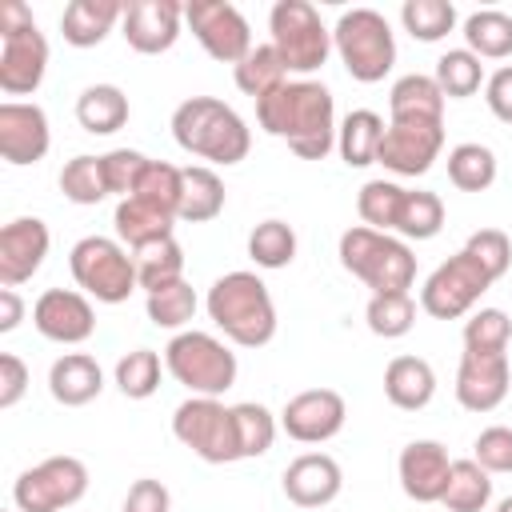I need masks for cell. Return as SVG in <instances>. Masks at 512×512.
Here are the masks:
<instances>
[{"mask_svg":"<svg viewBox=\"0 0 512 512\" xmlns=\"http://www.w3.org/2000/svg\"><path fill=\"white\" fill-rule=\"evenodd\" d=\"M256 124L284 140L300 160H324L336 148V100L320 80H284L256 100Z\"/></svg>","mask_w":512,"mask_h":512,"instance_id":"1","label":"cell"},{"mask_svg":"<svg viewBox=\"0 0 512 512\" xmlns=\"http://www.w3.org/2000/svg\"><path fill=\"white\" fill-rule=\"evenodd\" d=\"M204 308H208V320L240 348H264L280 324L268 284L248 268L216 276L204 296Z\"/></svg>","mask_w":512,"mask_h":512,"instance_id":"2","label":"cell"},{"mask_svg":"<svg viewBox=\"0 0 512 512\" xmlns=\"http://www.w3.org/2000/svg\"><path fill=\"white\" fill-rule=\"evenodd\" d=\"M172 140L188 152L200 156L208 164H240L252 148V128L244 124V116L216 100V96H188L176 104L172 112Z\"/></svg>","mask_w":512,"mask_h":512,"instance_id":"3","label":"cell"},{"mask_svg":"<svg viewBox=\"0 0 512 512\" xmlns=\"http://www.w3.org/2000/svg\"><path fill=\"white\" fill-rule=\"evenodd\" d=\"M336 252H340L344 272H352L364 288H372V296L408 292L416 284V256H412L408 240H400L392 232L352 224V228L340 232Z\"/></svg>","mask_w":512,"mask_h":512,"instance_id":"4","label":"cell"},{"mask_svg":"<svg viewBox=\"0 0 512 512\" xmlns=\"http://www.w3.org/2000/svg\"><path fill=\"white\" fill-rule=\"evenodd\" d=\"M48 72V40L24 0L0 4V92L32 96Z\"/></svg>","mask_w":512,"mask_h":512,"instance_id":"5","label":"cell"},{"mask_svg":"<svg viewBox=\"0 0 512 512\" xmlns=\"http://www.w3.org/2000/svg\"><path fill=\"white\" fill-rule=\"evenodd\" d=\"M332 52L360 84H380L396 64V36L384 12L376 8H348L332 28Z\"/></svg>","mask_w":512,"mask_h":512,"instance_id":"6","label":"cell"},{"mask_svg":"<svg viewBox=\"0 0 512 512\" xmlns=\"http://www.w3.org/2000/svg\"><path fill=\"white\" fill-rule=\"evenodd\" d=\"M164 368L176 384H184L192 396H224L236 384V352L216 340L212 332L184 328L164 348Z\"/></svg>","mask_w":512,"mask_h":512,"instance_id":"7","label":"cell"},{"mask_svg":"<svg viewBox=\"0 0 512 512\" xmlns=\"http://www.w3.org/2000/svg\"><path fill=\"white\" fill-rule=\"evenodd\" d=\"M268 36L288 76L296 80H308L332 56V28L320 20V12L308 0H276L268 12Z\"/></svg>","mask_w":512,"mask_h":512,"instance_id":"8","label":"cell"},{"mask_svg":"<svg viewBox=\"0 0 512 512\" xmlns=\"http://www.w3.org/2000/svg\"><path fill=\"white\" fill-rule=\"evenodd\" d=\"M68 272L76 288L96 300V304H124L140 284H136V264L132 252L116 236H84L68 252Z\"/></svg>","mask_w":512,"mask_h":512,"instance_id":"9","label":"cell"},{"mask_svg":"<svg viewBox=\"0 0 512 512\" xmlns=\"http://www.w3.org/2000/svg\"><path fill=\"white\" fill-rule=\"evenodd\" d=\"M172 436L204 464H236L240 460L236 416H232V404H224L220 396H188L184 404H176Z\"/></svg>","mask_w":512,"mask_h":512,"instance_id":"10","label":"cell"},{"mask_svg":"<svg viewBox=\"0 0 512 512\" xmlns=\"http://www.w3.org/2000/svg\"><path fill=\"white\" fill-rule=\"evenodd\" d=\"M88 492V464L80 456H48L24 468L12 484V508L20 512H64Z\"/></svg>","mask_w":512,"mask_h":512,"instance_id":"11","label":"cell"},{"mask_svg":"<svg viewBox=\"0 0 512 512\" xmlns=\"http://www.w3.org/2000/svg\"><path fill=\"white\" fill-rule=\"evenodd\" d=\"M496 280L480 268L476 256H468L464 248L456 256H448L444 264H436L420 288V308L432 320H460L468 312H476L480 296L492 288Z\"/></svg>","mask_w":512,"mask_h":512,"instance_id":"12","label":"cell"},{"mask_svg":"<svg viewBox=\"0 0 512 512\" xmlns=\"http://www.w3.org/2000/svg\"><path fill=\"white\" fill-rule=\"evenodd\" d=\"M184 24L192 28L196 44L220 60V64H240L256 44H252V28L244 20V12L228 0H188L184 4Z\"/></svg>","mask_w":512,"mask_h":512,"instance_id":"13","label":"cell"},{"mask_svg":"<svg viewBox=\"0 0 512 512\" xmlns=\"http://www.w3.org/2000/svg\"><path fill=\"white\" fill-rule=\"evenodd\" d=\"M444 148V120H388L380 156L392 176H424Z\"/></svg>","mask_w":512,"mask_h":512,"instance_id":"14","label":"cell"},{"mask_svg":"<svg viewBox=\"0 0 512 512\" xmlns=\"http://www.w3.org/2000/svg\"><path fill=\"white\" fill-rule=\"evenodd\" d=\"M348 420V404L336 388H304L280 408V428L296 444H328L340 436Z\"/></svg>","mask_w":512,"mask_h":512,"instance_id":"15","label":"cell"},{"mask_svg":"<svg viewBox=\"0 0 512 512\" xmlns=\"http://www.w3.org/2000/svg\"><path fill=\"white\" fill-rule=\"evenodd\" d=\"M32 324L52 344H84L96 332V308L80 288H48L32 304Z\"/></svg>","mask_w":512,"mask_h":512,"instance_id":"16","label":"cell"},{"mask_svg":"<svg viewBox=\"0 0 512 512\" xmlns=\"http://www.w3.org/2000/svg\"><path fill=\"white\" fill-rule=\"evenodd\" d=\"M180 28H184V4L176 0H128L124 4L120 36L140 56L168 52L180 40Z\"/></svg>","mask_w":512,"mask_h":512,"instance_id":"17","label":"cell"},{"mask_svg":"<svg viewBox=\"0 0 512 512\" xmlns=\"http://www.w3.org/2000/svg\"><path fill=\"white\" fill-rule=\"evenodd\" d=\"M52 232L40 216H16L0 228V288H20L44 268Z\"/></svg>","mask_w":512,"mask_h":512,"instance_id":"18","label":"cell"},{"mask_svg":"<svg viewBox=\"0 0 512 512\" xmlns=\"http://www.w3.org/2000/svg\"><path fill=\"white\" fill-rule=\"evenodd\" d=\"M512 384V364L508 352H476L464 348L460 368H456V400L468 412H492L504 404Z\"/></svg>","mask_w":512,"mask_h":512,"instance_id":"19","label":"cell"},{"mask_svg":"<svg viewBox=\"0 0 512 512\" xmlns=\"http://www.w3.org/2000/svg\"><path fill=\"white\" fill-rule=\"evenodd\" d=\"M52 148L48 112L28 100H4L0 104V156L16 168L40 164Z\"/></svg>","mask_w":512,"mask_h":512,"instance_id":"20","label":"cell"},{"mask_svg":"<svg viewBox=\"0 0 512 512\" xmlns=\"http://www.w3.org/2000/svg\"><path fill=\"white\" fill-rule=\"evenodd\" d=\"M448 472H452V456L440 440H412L400 448L396 476H400V488L408 500L440 504V496L448 488Z\"/></svg>","mask_w":512,"mask_h":512,"instance_id":"21","label":"cell"},{"mask_svg":"<svg viewBox=\"0 0 512 512\" xmlns=\"http://www.w3.org/2000/svg\"><path fill=\"white\" fill-rule=\"evenodd\" d=\"M284 496L296 508H324L340 496L344 488V472L328 452H304L284 468Z\"/></svg>","mask_w":512,"mask_h":512,"instance_id":"22","label":"cell"},{"mask_svg":"<svg viewBox=\"0 0 512 512\" xmlns=\"http://www.w3.org/2000/svg\"><path fill=\"white\" fill-rule=\"evenodd\" d=\"M48 392L64 408H84L104 392V368L88 352H64L48 368Z\"/></svg>","mask_w":512,"mask_h":512,"instance_id":"23","label":"cell"},{"mask_svg":"<svg viewBox=\"0 0 512 512\" xmlns=\"http://www.w3.org/2000/svg\"><path fill=\"white\" fill-rule=\"evenodd\" d=\"M384 396L400 412H420L436 396V372L424 356H392L384 368Z\"/></svg>","mask_w":512,"mask_h":512,"instance_id":"24","label":"cell"},{"mask_svg":"<svg viewBox=\"0 0 512 512\" xmlns=\"http://www.w3.org/2000/svg\"><path fill=\"white\" fill-rule=\"evenodd\" d=\"M124 20L120 0H72L60 12V32L72 48H96Z\"/></svg>","mask_w":512,"mask_h":512,"instance_id":"25","label":"cell"},{"mask_svg":"<svg viewBox=\"0 0 512 512\" xmlns=\"http://www.w3.org/2000/svg\"><path fill=\"white\" fill-rule=\"evenodd\" d=\"M112 228H116V240L132 252L140 244H152V240H164L172 236L176 228V216L152 200H140V196H124L112 212Z\"/></svg>","mask_w":512,"mask_h":512,"instance_id":"26","label":"cell"},{"mask_svg":"<svg viewBox=\"0 0 512 512\" xmlns=\"http://www.w3.org/2000/svg\"><path fill=\"white\" fill-rule=\"evenodd\" d=\"M128 96L124 88L116 84H88L80 96H76V124L88 132V136H112L128 124Z\"/></svg>","mask_w":512,"mask_h":512,"instance_id":"27","label":"cell"},{"mask_svg":"<svg viewBox=\"0 0 512 512\" xmlns=\"http://www.w3.org/2000/svg\"><path fill=\"white\" fill-rule=\"evenodd\" d=\"M384 128H388V124L380 120V112H372V108H352V112L340 120V128H336V152H340V160H344L348 168H368V164H376Z\"/></svg>","mask_w":512,"mask_h":512,"instance_id":"28","label":"cell"},{"mask_svg":"<svg viewBox=\"0 0 512 512\" xmlns=\"http://www.w3.org/2000/svg\"><path fill=\"white\" fill-rule=\"evenodd\" d=\"M388 116L392 120H444V92L436 76L408 72L388 88Z\"/></svg>","mask_w":512,"mask_h":512,"instance_id":"29","label":"cell"},{"mask_svg":"<svg viewBox=\"0 0 512 512\" xmlns=\"http://www.w3.org/2000/svg\"><path fill=\"white\" fill-rule=\"evenodd\" d=\"M224 180L208 164H188L184 168V192H180V220L184 224H208L224 212Z\"/></svg>","mask_w":512,"mask_h":512,"instance_id":"30","label":"cell"},{"mask_svg":"<svg viewBox=\"0 0 512 512\" xmlns=\"http://www.w3.org/2000/svg\"><path fill=\"white\" fill-rule=\"evenodd\" d=\"M460 32H464V48L480 60H508L512 56V16L500 8L468 12Z\"/></svg>","mask_w":512,"mask_h":512,"instance_id":"31","label":"cell"},{"mask_svg":"<svg viewBox=\"0 0 512 512\" xmlns=\"http://www.w3.org/2000/svg\"><path fill=\"white\" fill-rule=\"evenodd\" d=\"M132 264H136V284L144 288V296L164 288V284L184 280V248H180L176 236H164V240L132 248Z\"/></svg>","mask_w":512,"mask_h":512,"instance_id":"32","label":"cell"},{"mask_svg":"<svg viewBox=\"0 0 512 512\" xmlns=\"http://www.w3.org/2000/svg\"><path fill=\"white\" fill-rule=\"evenodd\" d=\"M440 504L448 512H484L492 504V472H484L472 456L468 460H452L448 488H444Z\"/></svg>","mask_w":512,"mask_h":512,"instance_id":"33","label":"cell"},{"mask_svg":"<svg viewBox=\"0 0 512 512\" xmlns=\"http://www.w3.org/2000/svg\"><path fill=\"white\" fill-rule=\"evenodd\" d=\"M232 80H236V88H240L244 96L264 100L268 92H276V88H280L284 80H292V76H288L280 52H276L272 40H268V44H256V48L232 68Z\"/></svg>","mask_w":512,"mask_h":512,"instance_id":"34","label":"cell"},{"mask_svg":"<svg viewBox=\"0 0 512 512\" xmlns=\"http://www.w3.org/2000/svg\"><path fill=\"white\" fill-rule=\"evenodd\" d=\"M448 180L460 192H484L496 184V152L480 140H464L448 152Z\"/></svg>","mask_w":512,"mask_h":512,"instance_id":"35","label":"cell"},{"mask_svg":"<svg viewBox=\"0 0 512 512\" xmlns=\"http://www.w3.org/2000/svg\"><path fill=\"white\" fill-rule=\"evenodd\" d=\"M400 24H404V32L412 40L436 44V40H444L460 24V16H456L452 0H404L400 4Z\"/></svg>","mask_w":512,"mask_h":512,"instance_id":"36","label":"cell"},{"mask_svg":"<svg viewBox=\"0 0 512 512\" xmlns=\"http://www.w3.org/2000/svg\"><path fill=\"white\" fill-rule=\"evenodd\" d=\"M436 84H440V92H444V100H468V96H476L480 88H484V64H480V56H472L468 48H448L440 60H436Z\"/></svg>","mask_w":512,"mask_h":512,"instance_id":"37","label":"cell"},{"mask_svg":"<svg viewBox=\"0 0 512 512\" xmlns=\"http://www.w3.org/2000/svg\"><path fill=\"white\" fill-rule=\"evenodd\" d=\"M444 228V200L424 188H408L400 216H396V236L400 240H432Z\"/></svg>","mask_w":512,"mask_h":512,"instance_id":"38","label":"cell"},{"mask_svg":"<svg viewBox=\"0 0 512 512\" xmlns=\"http://www.w3.org/2000/svg\"><path fill=\"white\" fill-rule=\"evenodd\" d=\"M248 256L256 268H288L296 260V228L284 224V220H260L252 232H248Z\"/></svg>","mask_w":512,"mask_h":512,"instance_id":"39","label":"cell"},{"mask_svg":"<svg viewBox=\"0 0 512 512\" xmlns=\"http://www.w3.org/2000/svg\"><path fill=\"white\" fill-rule=\"evenodd\" d=\"M144 308H148V320L156 328H168V332H184V324L196 316L200 308V296L188 280H176V284H164L156 292L144 296Z\"/></svg>","mask_w":512,"mask_h":512,"instance_id":"40","label":"cell"},{"mask_svg":"<svg viewBox=\"0 0 512 512\" xmlns=\"http://www.w3.org/2000/svg\"><path fill=\"white\" fill-rule=\"evenodd\" d=\"M364 324H368V332L380 336V340H400V336H408L412 324H416V300H412V292L368 296Z\"/></svg>","mask_w":512,"mask_h":512,"instance_id":"41","label":"cell"},{"mask_svg":"<svg viewBox=\"0 0 512 512\" xmlns=\"http://www.w3.org/2000/svg\"><path fill=\"white\" fill-rule=\"evenodd\" d=\"M60 192H64V200H72V204H80V208L100 204V200L108 196L104 160H100V156H88V152L72 156V160L60 168Z\"/></svg>","mask_w":512,"mask_h":512,"instance_id":"42","label":"cell"},{"mask_svg":"<svg viewBox=\"0 0 512 512\" xmlns=\"http://www.w3.org/2000/svg\"><path fill=\"white\" fill-rule=\"evenodd\" d=\"M404 192L396 180H368L356 196V212L364 220V228H376V232H392L396 236V216H400V204H404Z\"/></svg>","mask_w":512,"mask_h":512,"instance_id":"43","label":"cell"},{"mask_svg":"<svg viewBox=\"0 0 512 512\" xmlns=\"http://www.w3.org/2000/svg\"><path fill=\"white\" fill-rule=\"evenodd\" d=\"M160 372H168V368L152 348H132L116 360V388L128 400H148L160 388Z\"/></svg>","mask_w":512,"mask_h":512,"instance_id":"44","label":"cell"},{"mask_svg":"<svg viewBox=\"0 0 512 512\" xmlns=\"http://www.w3.org/2000/svg\"><path fill=\"white\" fill-rule=\"evenodd\" d=\"M232 416H236V440H240V460H256L264 456L272 444H276V416L256 404V400H244V404H232Z\"/></svg>","mask_w":512,"mask_h":512,"instance_id":"45","label":"cell"},{"mask_svg":"<svg viewBox=\"0 0 512 512\" xmlns=\"http://www.w3.org/2000/svg\"><path fill=\"white\" fill-rule=\"evenodd\" d=\"M180 192H184V168H176V164H168V160H148V168L140 172L132 196L152 200V204L168 208V212L180 220Z\"/></svg>","mask_w":512,"mask_h":512,"instance_id":"46","label":"cell"},{"mask_svg":"<svg viewBox=\"0 0 512 512\" xmlns=\"http://www.w3.org/2000/svg\"><path fill=\"white\" fill-rule=\"evenodd\" d=\"M512 340V316L504 308H476L464 320V348L476 352H508Z\"/></svg>","mask_w":512,"mask_h":512,"instance_id":"47","label":"cell"},{"mask_svg":"<svg viewBox=\"0 0 512 512\" xmlns=\"http://www.w3.org/2000/svg\"><path fill=\"white\" fill-rule=\"evenodd\" d=\"M464 252L476 256L480 268H484L492 280H500V276L508 272V264H512V240H508V232H500V228H480V232H472V236L464 240Z\"/></svg>","mask_w":512,"mask_h":512,"instance_id":"48","label":"cell"},{"mask_svg":"<svg viewBox=\"0 0 512 512\" xmlns=\"http://www.w3.org/2000/svg\"><path fill=\"white\" fill-rule=\"evenodd\" d=\"M104 160V180H108V196H132L136 192V180L140 172L148 168V156L136 152V148H112L100 156Z\"/></svg>","mask_w":512,"mask_h":512,"instance_id":"49","label":"cell"},{"mask_svg":"<svg viewBox=\"0 0 512 512\" xmlns=\"http://www.w3.org/2000/svg\"><path fill=\"white\" fill-rule=\"evenodd\" d=\"M472 460H476L484 472H492V476L512 472V428H508V424L484 428V432L472 440Z\"/></svg>","mask_w":512,"mask_h":512,"instance_id":"50","label":"cell"},{"mask_svg":"<svg viewBox=\"0 0 512 512\" xmlns=\"http://www.w3.org/2000/svg\"><path fill=\"white\" fill-rule=\"evenodd\" d=\"M28 380H32V376H28V364H24L16 352H4V356H0V408H4V412L24 400Z\"/></svg>","mask_w":512,"mask_h":512,"instance_id":"51","label":"cell"},{"mask_svg":"<svg viewBox=\"0 0 512 512\" xmlns=\"http://www.w3.org/2000/svg\"><path fill=\"white\" fill-rule=\"evenodd\" d=\"M124 512H172V496L160 480L140 476L124 496Z\"/></svg>","mask_w":512,"mask_h":512,"instance_id":"52","label":"cell"},{"mask_svg":"<svg viewBox=\"0 0 512 512\" xmlns=\"http://www.w3.org/2000/svg\"><path fill=\"white\" fill-rule=\"evenodd\" d=\"M484 104L500 124H512V64H500L484 80Z\"/></svg>","mask_w":512,"mask_h":512,"instance_id":"53","label":"cell"},{"mask_svg":"<svg viewBox=\"0 0 512 512\" xmlns=\"http://www.w3.org/2000/svg\"><path fill=\"white\" fill-rule=\"evenodd\" d=\"M20 320H24V300H20V292H16V288H0V332H4V336L16 332Z\"/></svg>","mask_w":512,"mask_h":512,"instance_id":"54","label":"cell"},{"mask_svg":"<svg viewBox=\"0 0 512 512\" xmlns=\"http://www.w3.org/2000/svg\"><path fill=\"white\" fill-rule=\"evenodd\" d=\"M496 512H512V496H504V500L496 504Z\"/></svg>","mask_w":512,"mask_h":512,"instance_id":"55","label":"cell"},{"mask_svg":"<svg viewBox=\"0 0 512 512\" xmlns=\"http://www.w3.org/2000/svg\"><path fill=\"white\" fill-rule=\"evenodd\" d=\"M0 512H20V508H0Z\"/></svg>","mask_w":512,"mask_h":512,"instance_id":"56","label":"cell"}]
</instances>
